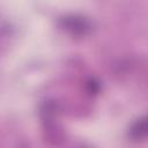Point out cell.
Returning a JSON list of instances; mask_svg holds the SVG:
<instances>
[{"label":"cell","instance_id":"cell-2","mask_svg":"<svg viewBox=\"0 0 148 148\" xmlns=\"http://www.w3.org/2000/svg\"><path fill=\"white\" fill-rule=\"evenodd\" d=\"M128 134L133 141H139V140L145 139L146 134H147V119H146V117H141V118L136 119L133 123V125L131 126Z\"/></svg>","mask_w":148,"mask_h":148},{"label":"cell","instance_id":"cell-1","mask_svg":"<svg viewBox=\"0 0 148 148\" xmlns=\"http://www.w3.org/2000/svg\"><path fill=\"white\" fill-rule=\"evenodd\" d=\"M61 27L73 36H86L90 31V23L81 16H66L61 20Z\"/></svg>","mask_w":148,"mask_h":148}]
</instances>
